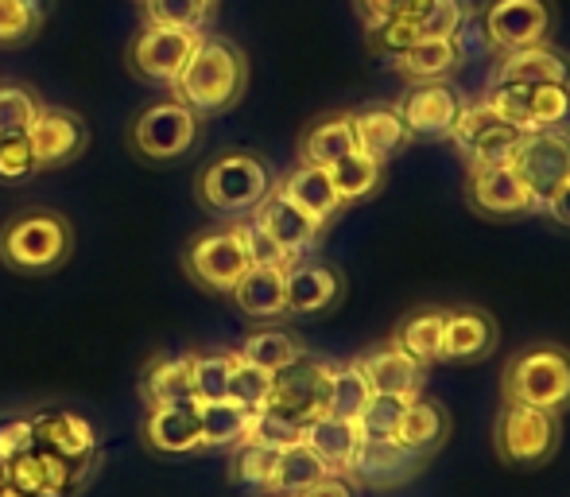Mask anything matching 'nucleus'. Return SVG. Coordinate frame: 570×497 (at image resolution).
I'll return each mask as SVG.
<instances>
[{
  "label": "nucleus",
  "mask_w": 570,
  "mask_h": 497,
  "mask_svg": "<svg viewBox=\"0 0 570 497\" xmlns=\"http://www.w3.org/2000/svg\"><path fill=\"white\" fill-rule=\"evenodd\" d=\"M248 90V59L233 39L226 36H210L206 31L198 39L195 55L183 67V75L175 78V86L167 94L179 98L190 114L206 117H222L245 98Z\"/></svg>",
  "instance_id": "f257e3e1"
},
{
  "label": "nucleus",
  "mask_w": 570,
  "mask_h": 497,
  "mask_svg": "<svg viewBox=\"0 0 570 497\" xmlns=\"http://www.w3.org/2000/svg\"><path fill=\"white\" fill-rule=\"evenodd\" d=\"M75 253V226L59 211H20L0 226V264L16 276H51Z\"/></svg>",
  "instance_id": "f03ea898"
},
{
  "label": "nucleus",
  "mask_w": 570,
  "mask_h": 497,
  "mask_svg": "<svg viewBox=\"0 0 570 497\" xmlns=\"http://www.w3.org/2000/svg\"><path fill=\"white\" fill-rule=\"evenodd\" d=\"M272 183L276 179H272L268 164L261 156H253V152H226V156L210 159L198 172L195 198L206 214L240 222L268 198Z\"/></svg>",
  "instance_id": "7ed1b4c3"
},
{
  "label": "nucleus",
  "mask_w": 570,
  "mask_h": 497,
  "mask_svg": "<svg viewBox=\"0 0 570 497\" xmlns=\"http://www.w3.org/2000/svg\"><path fill=\"white\" fill-rule=\"evenodd\" d=\"M501 392L504 400L563 416L570 408V350L559 342H540L512 354L501 373Z\"/></svg>",
  "instance_id": "20e7f679"
},
{
  "label": "nucleus",
  "mask_w": 570,
  "mask_h": 497,
  "mask_svg": "<svg viewBox=\"0 0 570 497\" xmlns=\"http://www.w3.org/2000/svg\"><path fill=\"white\" fill-rule=\"evenodd\" d=\"M563 423L556 412L504 400L493 423V451L504 467H543L559 451Z\"/></svg>",
  "instance_id": "39448f33"
},
{
  "label": "nucleus",
  "mask_w": 570,
  "mask_h": 497,
  "mask_svg": "<svg viewBox=\"0 0 570 497\" xmlns=\"http://www.w3.org/2000/svg\"><path fill=\"white\" fill-rule=\"evenodd\" d=\"M198 133H203V117L190 114L179 98L167 94L136 114L132 128H128V144L136 156L151 159V164H167V159L187 156L198 144Z\"/></svg>",
  "instance_id": "423d86ee"
},
{
  "label": "nucleus",
  "mask_w": 570,
  "mask_h": 497,
  "mask_svg": "<svg viewBox=\"0 0 570 497\" xmlns=\"http://www.w3.org/2000/svg\"><path fill=\"white\" fill-rule=\"evenodd\" d=\"M331 358L318 354H299L292 366H284L279 373H272V397H268V412L284 416L295 428H307L315 416L326 412V397H331V377H334Z\"/></svg>",
  "instance_id": "0eeeda50"
},
{
  "label": "nucleus",
  "mask_w": 570,
  "mask_h": 497,
  "mask_svg": "<svg viewBox=\"0 0 570 497\" xmlns=\"http://www.w3.org/2000/svg\"><path fill=\"white\" fill-rule=\"evenodd\" d=\"M183 269L195 280L203 292L210 295H233V288L240 284L253 261H248V248L240 242L237 222L218 230H203L198 237H190V245L183 248Z\"/></svg>",
  "instance_id": "6e6552de"
},
{
  "label": "nucleus",
  "mask_w": 570,
  "mask_h": 497,
  "mask_svg": "<svg viewBox=\"0 0 570 497\" xmlns=\"http://www.w3.org/2000/svg\"><path fill=\"white\" fill-rule=\"evenodd\" d=\"M206 31H187V28H164V23H144L132 36L125 51V62L144 86H156V90H171L175 78L183 75V67L195 55L198 39Z\"/></svg>",
  "instance_id": "1a4fd4ad"
},
{
  "label": "nucleus",
  "mask_w": 570,
  "mask_h": 497,
  "mask_svg": "<svg viewBox=\"0 0 570 497\" xmlns=\"http://www.w3.org/2000/svg\"><path fill=\"white\" fill-rule=\"evenodd\" d=\"M446 140L458 148L465 167H497L512 164V152L520 148L524 133L517 125L501 121L485 101H462V114H458Z\"/></svg>",
  "instance_id": "9d476101"
},
{
  "label": "nucleus",
  "mask_w": 570,
  "mask_h": 497,
  "mask_svg": "<svg viewBox=\"0 0 570 497\" xmlns=\"http://www.w3.org/2000/svg\"><path fill=\"white\" fill-rule=\"evenodd\" d=\"M551 28H556L551 0H489L481 12V36L497 55L551 43Z\"/></svg>",
  "instance_id": "9b49d317"
},
{
  "label": "nucleus",
  "mask_w": 570,
  "mask_h": 497,
  "mask_svg": "<svg viewBox=\"0 0 570 497\" xmlns=\"http://www.w3.org/2000/svg\"><path fill=\"white\" fill-rule=\"evenodd\" d=\"M512 167L528 183V191L535 198V214H540L551 191L563 187L570 179V128L556 125V128H532V133H524L520 148L512 152Z\"/></svg>",
  "instance_id": "f8f14e48"
},
{
  "label": "nucleus",
  "mask_w": 570,
  "mask_h": 497,
  "mask_svg": "<svg viewBox=\"0 0 570 497\" xmlns=\"http://www.w3.org/2000/svg\"><path fill=\"white\" fill-rule=\"evenodd\" d=\"M31 159H36V172H55V167H67L90 148V125L82 114L62 106H39L36 121L28 128Z\"/></svg>",
  "instance_id": "ddd939ff"
},
{
  "label": "nucleus",
  "mask_w": 570,
  "mask_h": 497,
  "mask_svg": "<svg viewBox=\"0 0 570 497\" xmlns=\"http://www.w3.org/2000/svg\"><path fill=\"white\" fill-rule=\"evenodd\" d=\"M465 203L481 218H520V214H535V198L528 183L512 164L497 167H470L465 175Z\"/></svg>",
  "instance_id": "4468645a"
},
{
  "label": "nucleus",
  "mask_w": 570,
  "mask_h": 497,
  "mask_svg": "<svg viewBox=\"0 0 570 497\" xmlns=\"http://www.w3.org/2000/svg\"><path fill=\"white\" fill-rule=\"evenodd\" d=\"M428 459H420L415 451L400 447L396 439H361L357 451H353L350 462V483L365 486V490H396V486H407L423 475Z\"/></svg>",
  "instance_id": "2eb2a0df"
},
{
  "label": "nucleus",
  "mask_w": 570,
  "mask_h": 497,
  "mask_svg": "<svg viewBox=\"0 0 570 497\" xmlns=\"http://www.w3.org/2000/svg\"><path fill=\"white\" fill-rule=\"evenodd\" d=\"M248 218L256 222V226L264 230V234L272 237L279 248H284V256L287 261H303V256H311L318 248V242H323V234L326 230L318 226L311 214H303L299 206L292 203V198L284 195V191L272 183V191H268V198H264L261 206H256Z\"/></svg>",
  "instance_id": "dca6fc26"
},
{
  "label": "nucleus",
  "mask_w": 570,
  "mask_h": 497,
  "mask_svg": "<svg viewBox=\"0 0 570 497\" xmlns=\"http://www.w3.org/2000/svg\"><path fill=\"white\" fill-rule=\"evenodd\" d=\"M462 94L451 82H415L396 101L400 117H404L412 140H446L451 128L462 114Z\"/></svg>",
  "instance_id": "f3484780"
},
{
  "label": "nucleus",
  "mask_w": 570,
  "mask_h": 497,
  "mask_svg": "<svg viewBox=\"0 0 570 497\" xmlns=\"http://www.w3.org/2000/svg\"><path fill=\"white\" fill-rule=\"evenodd\" d=\"M140 436L151 455H167V459L203 451V416H198V400H171V405L148 408Z\"/></svg>",
  "instance_id": "a211bd4d"
},
{
  "label": "nucleus",
  "mask_w": 570,
  "mask_h": 497,
  "mask_svg": "<svg viewBox=\"0 0 570 497\" xmlns=\"http://www.w3.org/2000/svg\"><path fill=\"white\" fill-rule=\"evenodd\" d=\"M36 428V447L55 459H67L70 467L98 470V436L78 412H39L31 416Z\"/></svg>",
  "instance_id": "6ab92c4d"
},
{
  "label": "nucleus",
  "mask_w": 570,
  "mask_h": 497,
  "mask_svg": "<svg viewBox=\"0 0 570 497\" xmlns=\"http://www.w3.org/2000/svg\"><path fill=\"white\" fill-rule=\"evenodd\" d=\"M345 280L334 264L303 261L287 264V315H326L342 303Z\"/></svg>",
  "instance_id": "aec40b11"
},
{
  "label": "nucleus",
  "mask_w": 570,
  "mask_h": 497,
  "mask_svg": "<svg viewBox=\"0 0 570 497\" xmlns=\"http://www.w3.org/2000/svg\"><path fill=\"white\" fill-rule=\"evenodd\" d=\"M350 114H353V140H357V152L381 159V164H392V159L404 156L415 144L404 117H400L396 101H368V106L350 109Z\"/></svg>",
  "instance_id": "412c9836"
},
{
  "label": "nucleus",
  "mask_w": 570,
  "mask_h": 497,
  "mask_svg": "<svg viewBox=\"0 0 570 497\" xmlns=\"http://www.w3.org/2000/svg\"><path fill=\"white\" fill-rule=\"evenodd\" d=\"M497 319L489 311L478 308H458L446 311V323H443V347H439V362H451V366H470L481 362L497 350Z\"/></svg>",
  "instance_id": "4be33fe9"
},
{
  "label": "nucleus",
  "mask_w": 570,
  "mask_h": 497,
  "mask_svg": "<svg viewBox=\"0 0 570 497\" xmlns=\"http://www.w3.org/2000/svg\"><path fill=\"white\" fill-rule=\"evenodd\" d=\"M357 366L373 392H392V397L412 400L428 384V366H420L412 354H404L396 342H381V347L357 354Z\"/></svg>",
  "instance_id": "5701e85b"
},
{
  "label": "nucleus",
  "mask_w": 570,
  "mask_h": 497,
  "mask_svg": "<svg viewBox=\"0 0 570 497\" xmlns=\"http://www.w3.org/2000/svg\"><path fill=\"white\" fill-rule=\"evenodd\" d=\"M276 187L284 191V195L292 198L303 214H311L323 230L331 226V222H338L342 211H345L338 187H334V179H331V167L295 164L284 179H276Z\"/></svg>",
  "instance_id": "b1692460"
},
{
  "label": "nucleus",
  "mask_w": 570,
  "mask_h": 497,
  "mask_svg": "<svg viewBox=\"0 0 570 497\" xmlns=\"http://www.w3.org/2000/svg\"><path fill=\"white\" fill-rule=\"evenodd\" d=\"M446 439H451V412L443 400L423 397V392L407 400V412L396 428V444L415 451L420 459H431L435 451H443Z\"/></svg>",
  "instance_id": "393cba45"
},
{
  "label": "nucleus",
  "mask_w": 570,
  "mask_h": 497,
  "mask_svg": "<svg viewBox=\"0 0 570 497\" xmlns=\"http://www.w3.org/2000/svg\"><path fill=\"white\" fill-rule=\"evenodd\" d=\"M493 82H520V86L570 82V55H563L551 43L520 47V51L501 55Z\"/></svg>",
  "instance_id": "a878e982"
},
{
  "label": "nucleus",
  "mask_w": 570,
  "mask_h": 497,
  "mask_svg": "<svg viewBox=\"0 0 570 497\" xmlns=\"http://www.w3.org/2000/svg\"><path fill=\"white\" fill-rule=\"evenodd\" d=\"M396 75L407 86L415 82H446L458 67H462V47L454 36H423L420 43H412L396 62Z\"/></svg>",
  "instance_id": "bb28decb"
},
{
  "label": "nucleus",
  "mask_w": 570,
  "mask_h": 497,
  "mask_svg": "<svg viewBox=\"0 0 570 497\" xmlns=\"http://www.w3.org/2000/svg\"><path fill=\"white\" fill-rule=\"evenodd\" d=\"M353 152H357V140H353V114L350 109L318 117V121H311L299 136V164L334 167L338 159L353 156Z\"/></svg>",
  "instance_id": "cd10ccee"
},
{
  "label": "nucleus",
  "mask_w": 570,
  "mask_h": 497,
  "mask_svg": "<svg viewBox=\"0 0 570 497\" xmlns=\"http://www.w3.org/2000/svg\"><path fill=\"white\" fill-rule=\"evenodd\" d=\"M233 303L248 319H279L287 315V269L253 264L233 288Z\"/></svg>",
  "instance_id": "c85d7f7f"
},
{
  "label": "nucleus",
  "mask_w": 570,
  "mask_h": 497,
  "mask_svg": "<svg viewBox=\"0 0 570 497\" xmlns=\"http://www.w3.org/2000/svg\"><path fill=\"white\" fill-rule=\"evenodd\" d=\"M303 444L323 459V467L331 475H350L353 451L361 444V428L353 420H338V416L323 412L303 428Z\"/></svg>",
  "instance_id": "c756f323"
},
{
  "label": "nucleus",
  "mask_w": 570,
  "mask_h": 497,
  "mask_svg": "<svg viewBox=\"0 0 570 497\" xmlns=\"http://www.w3.org/2000/svg\"><path fill=\"white\" fill-rule=\"evenodd\" d=\"M190 370H195V350L151 358L140 373L144 405L156 408V405H171V400H195L190 397Z\"/></svg>",
  "instance_id": "7c9ffc66"
},
{
  "label": "nucleus",
  "mask_w": 570,
  "mask_h": 497,
  "mask_svg": "<svg viewBox=\"0 0 570 497\" xmlns=\"http://www.w3.org/2000/svg\"><path fill=\"white\" fill-rule=\"evenodd\" d=\"M198 416H203V451H237L240 444L253 439V408H240L233 400H214V405H198Z\"/></svg>",
  "instance_id": "2f4dec72"
},
{
  "label": "nucleus",
  "mask_w": 570,
  "mask_h": 497,
  "mask_svg": "<svg viewBox=\"0 0 570 497\" xmlns=\"http://www.w3.org/2000/svg\"><path fill=\"white\" fill-rule=\"evenodd\" d=\"M443 323H446V311L443 308H423L412 311L396 323L392 331V342H396L404 354H412L420 366H435L439 362V347H443Z\"/></svg>",
  "instance_id": "473e14b6"
},
{
  "label": "nucleus",
  "mask_w": 570,
  "mask_h": 497,
  "mask_svg": "<svg viewBox=\"0 0 570 497\" xmlns=\"http://www.w3.org/2000/svg\"><path fill=\"white\" fill-rule=\"evenodd\" d=\"M299 354H307V350H303V342L295 339L292 331H284V327H261V331L245 334L237 347L240 362L256 366V370H268V373H279Z\"/></svg>",
  "instance_id": "72a5a7b5"
},
{
  "label": "nucleus",
  "mask_w": 570,
  "mask_h": 497,
  "mask_svg": "<svg viewBox=\"0 0 570 497\" xmlns=\"http://www.w3.org/2000/svg\"><path fill=\"white\" fill-rule=\"evenodd\" d=\"M323 475H331V470H326L323 459H318V455L299 439V444H292V447L279 451L276 470H272L268 490L264 494L268 497H295L299 490H307V486H315Z\"/></svg>",
  "instance_id": "f704fd0d"
},
{
  "label": "nucleus",
  "mask_w": 570,
  "mask_h": 497,
  "mask_svg": "<svg viewBox=\"0 0 570 497\" xmlns=\"http://www.w3.org/2000/svg\"><path fill=\"white\" fill-rule=\"evenodd\" d=\"M384 167L389 164L365 156V152H353V156L338 159V164L331 167V179H334V187H338L342 203L357 206V203H365V198H373L384 183Z\"/></svg>",
  "instance_id": "c9c22d12"
},
{
  "label": "nucleus",
  "mask_w": 570,
  "mask_h": 497,
  "mask_svg": "<svg viewBox=\"0 0 570 497\" xmlns=\"http://www.w3.org/2000/svg\"><path fill=\"white\" fill-rule=\"evenodd\" d=\"M51 0H0V51L28 47L43 31Z\"/></svg>",
  "instance_id": "e433bc0d"
},
{
  "label": "nucleus",
  "mask_w": 570,
  "mask_h": 497,
  "mask_svg": "<svg viewBox=\"0 0 570 497\" xmlns=\"http://www.w3.org/2000/svg\"><path fill=\"white\" fill-rule=\"evenodd\" d=\"M284 447H272V444H261V439H248L233 451L229 459V483L240 486V490H253V494H264L268 490V478L276 470V459Z\"/></svg>",
  "instance_id": "4c0bfd02"
},
{
  "label": "nucleus",
  "mask_w": 570,
  "mask_h": 497,
  "mask_svg": "<svg viewBox=\"0 0 570 497\" xmlns=\"http://www.w3.org/2000/svg\"><path fill=\"white\" fill-rule=\"evenodd\" d=\"M368 397H373V389H368V381H365V373H361L357 358L334 366L331 397H326V412L338 416V420H353V423H357V416L365 412Z\"/></svg>",
  "instance_id": "58836bf2"
},
{
  "label": "nucleus",
  "mask_w": 570,
  "mask_h": 497,
  "mask_svg": "<svg viewBox=\"0 0 570 497\" xmlns=\"http://www.w3.org/2000/svg\"><path fill=\"white\" fill-rule=\"evenodd\" d=\"M237 354L233 350H210V354H195V370H190V397L198 405H214V400L229 397V373Z\"/></svg>",
  "instance_id": "ea45409f"
},
{
  "label": "nucleus",
  "mask_w": 570,
  "mask_h": 497,
  "mask_svg": "<svg viewBox=\"0 0 570 497\" xmlns=\"http://www.w3.org/2000/svg\"><path fill=\"white\" fill-rule=\"evenodd\" d=\"M140 8H144V23L206 31V23L214 20L218 0H140Z\"/></svg>",
  "instance_id": "a19ab883"
},
{
  "label": "nucleus",
  "mask_w": 570,
  "mask_h": 497,
  "mask_svg": "<svg viewBox=\"0 0 570 497\" xmlns=\"http://www.w3.org/2000/svg\"><path fill=\"white\" fill-rule=\"evenodd\" d=\"M420 39H423L420 23L407 20V16H384V20L365 23V47L376 55V59L396 62L400 55H404L412 43H420Z\"/></svg>",
  "instance_id": "79ce46f5"
},
{
  "label": "nucleus",
  "mask_w": 570,
  "mask_h": 497,
  "mask_svg": "<svg viewBox=\"0 0 570 497\" xmlns=\"http://www.w3.org/2000/svg\"><path fill=\"white\" fill-rule=\"evenodd\" d=\"M39 106L43 101L36 98L31 86H20V82H0V140L4 136H23L36 121Z\"/></svg>",
  "instance_id": "37998d69"
},
{
  "label": "nucleus",
  "mask_w": 570,
  "mask_h": 497,
  "mask_svg": "<svg viewBox=\"0 0 570 497\" xmlns=\"http://www.w3.org/2000/svg\"><path fill=\"white\" fill-rule=\"evenodd\" d=\"M485 101L501 121L517 125L520 133H532V86L520 82H489Z\"/></svg>",
  "instance_id": "c03bdc74"
},
{
  "label": "nucleus",
  "mask_w": 570,
  "mask_h": 497,
  "mask_svg": "<svg viewBox=\"0 0 570 497\" xmlns=\"http://www.w3.org/2000/svg\"><path fill=\"white\" fill-rule=\"evenodd\" d=\"M407 412V397H392V392H373L365 412L357 416L361 439H396V428Z\"/></svg>",
  "instance_id": "a18cd8bd"
},
{
  "label": "nucleus",
  "mask_w": 570,
  "mask_h": 497,
  "mask_svg": "<svg viewBox=\"0 0 570 497\" xmlns=\"http://www.w3.org/2000/svg\"><path fill=\"white\" fill-rule=\"evenodd\" d=\"M233 354H237V350H233ZM268 397H272V373L256 370V366H248L237 358V362H233V373H229V397L226 400L261 412V408L268 405Z\"/></svg>",
  "instance_id": "49530a36"
},
{
  "label": "nucleus",
  "mask_w": 570,
  "mask_h": 497,
  "mask_svg": "<svg viewBox=\"0 0 570 497\" xmlns=\"http://www.w3.org/2000/svg\"><path fill=\"white\" fill-rule=\"evenodd\" d=\"M570 121V82L532 86V128H556Z\"/></svg>",
  "instance_id": "de8ad7c7"
},
{
  "label": "nucleus",
  "mask_w": 570,
  "mask_h": 497,
  "mask_svg": "<svg viewBox=\"0 0 570 497\" xmlns=\"http://www.w3.org/2000/svg\"><path fill=\"white\" fill-rule=\"evenodd\" d=\"M465 20H470L465 0H431V8L420 20V31L423 36H458Z\"/></svg>",
  "instance_id": "09e8293b"
},
{
  "label": "nucleus",
  "mask_w": 570,
  "mask_h": 497,
  "mask_svg": "<svg viewBox=\"0 0 570 497\" xmlns=\"http://www.w3.org/2000/svg\"><path fill=\"white\" fill-rule=\"evenodd\" d=\"M28 175H36L28 133L4 136V140H0V183H20V179H28Z\"/></svg>",
  "instance_id": "8fccbe9b"
},
{
  "label": "nucleus",
  "mask_w": 570,
  "mask_h": 497,
  "mask_svg": "<svg viewBox=\"0 0 570 497\" xmlns=\"http://www.w3.org/2000/svg\"><path fill=\"white\" fill-rule=\"evenodd\" d=\"M237 230H240V242H245L248 261H253V264H268V269H287V264H292V261L284 256V248L272 242V237L264 234V230L256 226L253 218H240V222H237Z\"/></svg>",
  "instance_id": "3c124183"
},
{
  "label": "nucleus",
  "mask_w": 570,
  "mask_h": 497,
  "mask_svg": "<svg viewBox=\"0 0 570 497\" xmlns=\"http://www.w3.org/2000/svg\"><path fill=\"white\" fill-rule=\"evenodd\" d=\"M12 467V490L20 497H47V478H43V462H39L36 447H31L28 455H20L16 462H8Z\"/></svg>",
  "instance_id": "603ef678"
},
{
  "label": "nucleus",
  "mask_w": 570,
  "mask_h": 497,
  "mask_svg": "<svg viewBox=\"0 0 570 497\" xmlns=\"http://www.w3.org/2000/svg\"><path fill=\"white\" fill-rule=\"evenodd\" d=\"M31 447H36V428H31L28 416L0 423V459H4V462H16L20 455H28Z\"/></svg>",
  "instance_id": "864d4df0"
},
{
  "label": "nucleus",
  "mask_w": 570,
  "mask_h": 497,
  "mask_svg": "<svg viewBox=\"0 0 570 497\" xmlns=\"http://www.w3.org/2000/svg\"><path fill=\"white\" fill-rule=\"evenodd\" d=\"M295 497H357V486L345 475H323L315 486H307V490H299Z\"/></svg>",
  "instance_id": "5fc2aeb1"
},
{
  "label": "nucleus",
  "mask_w": 570,
  "mask_h": 497,
  "mask_svg": "<svg viewBox=\"0 0 570 497\" xmlns=\"http://www.w3.org/2000/svg\"><path fill=\"white\" fill-rule=\"evenodd\" d=\"M543 218H551L559 230H570V179L563 183V187H556L548 195V203H543Z\"/></svg>",
  "instance_id": "6e6d98bb"
},
{
  "label": "nucleus",
  "mask_w": 570,
  "mask_h": 497,
  "mask_svg": "<svg viewBox=\"0 0 570 497\" xmlns=\"http://www.w3.org/2000/svg\"><path fill=\"white\" fill-rule=\"evenodd\" d=\"M8 490H12V467L0 459V494H8Z\"/></svg>",
  "instance_id": "4d7b16f0"
},
{
  "label": "nucleus",
  "mask_w": 570,
  "mask_h": 497,
  "mask_svg": "<svg viewBox=\"0 0 570 497\" xmlns=\"http://www.w3.org/2000/svg\"><path fill=\"white\" fill-rule=\"evenodd\" d=\"M0 497H20V494H16V490H8V494H0Z\"/></svg>",
  "instance_id": "13d9d810"
}]
</instances>
